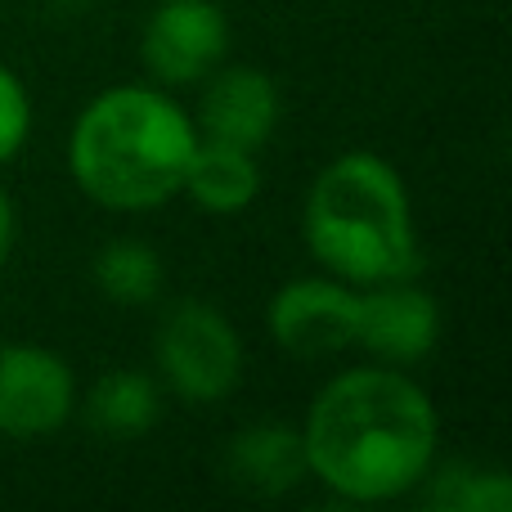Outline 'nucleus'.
I'll list each match as a JSON object with an SVG mask.
<instances>
[{
  "mask_svg": "<svg viewBox=\"0 0 512 512\" xmlns=\"http://www.w3.org/2000/svg\"><path fill=\"white\" fill-rule=\"evenodd\" d=\"M180 194H189L212 216H234V212H243V207H252L256 194H261V162H256V149L198 135V149H194V158H189L185 189H180Z\"/></svg>",
  "mask_w": 512,
  "mask_h": 512,
  "instance_id": "11",
  "label": "nucleus"
},
{
  "mask_svg": "<svg viewBox=\"0 0 512 512\" xmlns=\"http://www.w3.org/2000/svg\"><path fill=\"white\" fill-rule=\"evenodd\" d=\"M77 409V378L68 360L32 342L0 346V436L41 441L54 436Z\"/></svg>",
  "mask_w": 512,
  "mask_h": 512,
  "instance_id": "5",
  "label": "nucleus"
},
{
  "mask_svg": "<svg viewBox=\"0 0 512 512\" xmlns=\"http://www.w3.org/2000/svg\"><path fill=\"white\" fill-rule=\"evenodd\" d=\"M198 126L153 86L95 95L68 131V171L90 203L108 212H153L185 189Z\"/></svg>",
  "mask_w": 512,
  "mask_h": 512,
  "instance_id": "2",
  "label": "nucleus"
},
{
  "mask_svg": "<svg viewBox=\"0 0 512 512\" xmlns=\"http://www.w3.org/2000/svg\"><path fill=\"white\" fill-rule=\"evenodd\" d=\"M162 418V391L149 373L113 369L90 387L86 396V423L104 441H135Z\"/></svg>",
  "mask_w": 512,
  "mask_h": 512,
  "instance_id": "12",
  "label": "nucleus"
},
{
  "mask_svg": "<svg viewBox=\"0 0 512 512\" xmlns=\"http://www.w3.org/2000/svg\"><path fill=\"white\" fill-rule=\"evenodd\" d=\"M306 248L342 283L414 279L418 230L400 171L378 153H342L315 176L301 207Z\"/></svg>",
  "mask_w": 512,
  "mask_h": 512,
  "instance_id": "3",
  "label": "nucleus"
},
{
  "mask_svg": "<svg viewBox=\"0 0 512 512\" xmlns=\"http://www.w3.org/2000/svg\"><path fill=\"white\" fill-rule=\"evenodd\" d=\"M158 373L189 405H216L243 378V342L234 324L207 301H176L153 337Z\"/></svg>",
  "mask_w": 512,
  "mask_h": 512,
  "instance_id": "4",
  "label": "nucleus"
},
{
  "mask_svg": "<svg viewBox=\"0 0 512 512\" xmlns=\"http://www.w3.org/2000/svg\"><path fill=\"white\" fill-rule=\"evenodd\" d=\"M14 234H18L14 203H9V194L0 189V265H5V261H9V252H14Z\"/></svg>",
  "mask_w": 512,
  "mask_h": 512,
  "instance_id": "16",
  "label": "nucleus"
},
{
  "mask_svg": "<svg viewBox=\"0 0 512 512\" xmlns=\"http://www.w3.org/2000/svg\"><path fill=\"white\" fill-rule=\"evenodd\" d=\"M270 337L297 360H328L355 346L360 292L342 279H292L270 297Z\"/></svg>",
  "mask_w": 512,
  "mask_h": 512,
  "instance_id": "7",
  "label": "nucleus"
},
{
  "mask_svg": "<svg viewBox=\"0 0 512 512\" xmlns=\"http://www.w3.org/2000/svg\"><path fill=\"white\" fill-rule=\"evenodd\" d=\"M95 283L117 306H149L162 292V256L140 239H117L95 256Z\"/></svg>",
  "mask_w": 512,
  "mask_h": 512,
  "instance_id": "13",
  "label": "nucleus"
},
{
  "mask_svg": "<svg viewBox=\"0 0 512 512\" xmlns=\"http://www.w3.org/2000/svg\"><path fill=\"white\" fill-rule=\"evenodd\" d=\"M230 50V23L216 0H158L140 36V59L162 86L212 77Z\"/></svg>",
  "mask_w": 512,
  "mask_h": 512,
  "instance_id": "6",
  "label": "nucleus"
},
{
  "mask_svg": "<svg viewBox=\"0 0 512 512\" xmlns=\"http://www.w3.org/2000/svg\"><path fill=\"white\" fill-rule=\"evenodd\" d=\"M436 337H441V310L414 279L369 283V292H360L355 346H364L378 364H400V369L418 364L432 355Z\"/></svg>",
  "mask_w": 512,
  "mask_h": 512,
  "instance_id": "8",
  "label": "nucleus"
},
{
  "mask_svg": "<svg viewBox=\"0 0 512 512\" xmlns=\"http://www.w3.org/2000/svg\"><path fill=\"white\" fill-rule=\"evenodd\" d=\"M207 90L198 99V135L243 149H261L279 126V86L261 68H216L203 77Z\"/></svg>",
  "mask_w": 512,
  "mask_h": 512,
  "instance_id": "9",
  "label": "nucleus"
},
{
  "mask_svg": "<svg viewBox=\"0 0 512 512\" xmlns=\"http://www.w3.org/2000/svg\"><path fill=\"white\" fill-rule=\"evenodd\" d=\"M306 468L346 504H387L423 486L441 450L436 405L400 364L346 369L319 387L301 427Z\"/></svg>",
  "mask_w": 512,
  "mask_h": 512,
  "instance_id": "1",
  "label": "nucleus"
},
{
  "mask_svg": "<svg viewBox=\"0 0 512 512\" xmlns=\"http://www.w3.org/2000/svg\"><path fill=\"white\" fill-rule=\"evenodd\" d=\"M225 477L239 490L261 499H279L310 477L301 427L288 423H252L225 445Z\"/></svg>",
  "mask_w": 512,
  "mask_h": 512,
  "instance_id": "10",
  "label": "nucleus"
},
{
  "mask_svg": "<svg viewBox=\"0 0 512 512\" xmlns=\"http://www.w3.org/2000/svg\"><path fill=\"white\" fill-rule=\"evenodd\" d=\"M432 481V504L445 512H508L512 481L504 468H477V463H445L441 472H427Z\"/></svg>",
  "mask_w": 512,
  "mask_h": 512,
  "instance_id": "14",
  "label": "nucleus"
},
{
  "mask_svg": "<svg viewBox=\"0 0 512 512\" xmlns=\"http://www.w3.org/2000/svg\"><path fill=\"white\" fill-rule=\"evenodd\" d=\"M27 135H32V99H27L23 81L0 63V167L23 153Z\"/></svg>",
  "mask_w": 512,
  "mask_h": 512,
  "instance_id": "15",
  "label": "nucleus"
}]
</instances>
